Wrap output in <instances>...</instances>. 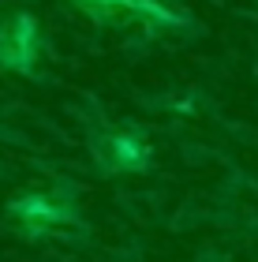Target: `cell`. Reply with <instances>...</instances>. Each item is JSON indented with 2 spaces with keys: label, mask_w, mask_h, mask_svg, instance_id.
Instances as JSON below:
<instances>
[{
  "label": "cell",
  "mask_w": 258,
  "mask_h": 262,
  "mask_svg": "<svg viewBox=\"0 0 258 262\" xmlns=\"http://www.w3.org/2000/svg\"><path fill=\"white\" fill-rule=\"evenodd\" d=\"M34 60V19L19 15L0 30V64L4 68H30Z\"/></svg>",
  "instance_id": "1"
},
{
  "label": "cell",
  "mask_w": 258,
  "mask_h": 262,
  "mask_svg": "<svg viewBox=\"0 0 258 262\" xmlns=\"http://www.w3.org/2000/svg\"><path fill=\"white\" fill-rule=\"evenodd\" d=\"M98 154L109 169H143L150 161V150L131 135H109V142H98Z\"/></svg>",
  "instance_id": "2"
},
{
  "label": "cell",
  "mask_w": 258,
  "mask_h": 262,
  "mask_svg": "<svg viewBox=\"0 0 258 262\" xmlns=\"http://www.w3.org/2000/svg\"><path fill=\"white\" fill-rule=\"evenodd\" d=\"M83 4H93V8H124V11H138V15H154L161 23H172V15L157 0H83Z\"/></svg>",
  "instance_id": "3"
}]
</instances>
